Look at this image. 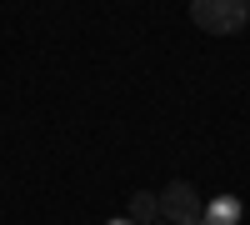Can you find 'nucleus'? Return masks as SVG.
I'll use <instances>...</instances> for the list:
<instances>
[{"instance_id": "nucleus-5", "label": "nucleus", "mask_w": 250, "mask_h": 225, "mask_svg": "<svg viewBox=\"0 0 250 225\" xmlns=\"http://www.w3.org/2000/svg\"><path fill=\"white\" fill-rule=\"evenodd\" d=\"M105 225H135V220H130V215H115V220H105Z\"/></svg>"}, {"instance_id": "nucleus-6", "label": "nucleus", "mask_w": 250, "mask_h": 225, "mask_svg": "<svg viewBox=\"0 0 250 225\" xmlns=\"http://www.w3.org/2000/svg\"><path fill=\"white\" fill-rule=\"evenodd\" d=\"M190 225H210V220H205V215H200V220H190Z\"/></svg>"}, {"instance_id": "nucleus-1", "label": "nucleus", "mask_w": 250, "mask_h": 225, "mask_svg": "<svg viewBox=\"0 0 250 225\" xmlns=\"http://www.w3.org/2000/svg\"><path fill=\"white\" fill-rule=\"evenodd\" d=\"M190 20L205 35H240L250 20V0H190Z\"/></svg>"}, {"instance_id": "nucleus-4", "label": "nucleus", "mask_w": 250, "mask_h": 225, "mask_svg": "<svg viewBox=\"0 0 250 225\" xmlns=\"http://www.w3.org/2000/svg\"><path fill=\"white\" fill-rule=\"evenodd\" d=\"M125 215H130L135 225L160 220V195H155V190H135V195H130V210H125Z\"/></svg>"}, {"instance_id": "nucleus-3", "label": "nucleus", "mask_w": 250, "mask_h": 225, "mask_svg": "<svg viewBox=\"0 0 250 225\" xmlns=\"http://www.w3.org/2000/svg\"><path fill=\"white\" fill-rule=\"evenodd\" d=\"M210 225H235L240 220V200L235 195H215V200H205V210H200Z\"/></svg>"}, {"instance_id": "nucleus-7", "label": "nucleus", "mask_w": 250, "mask_h": 225, "mask_svg": "<svg viewBox=\"0 0 250 225\" xmlns=\"http://www.w3.org/2000/svg\"><path fill=\"white\" fill-rule=\"evenodd\" d=\"M150 225H170V220H150Z\"/></svg>"}, {"instance_id": "nucleus-2", "label": "nucleus", "mask_w": 250, "mask_h": 225, "mask_svg": "<svg viewBox=\"0 0 250 225\" xmlns=\"http://www.w3.org/2000/svg\"><path fill=\"white\" fill-rule=\"evenodd\" d=\"M200 210H205V195L190 185V180H170V185H160V220L190 225V220H200Z\"/></svg>"}]
</instances>
